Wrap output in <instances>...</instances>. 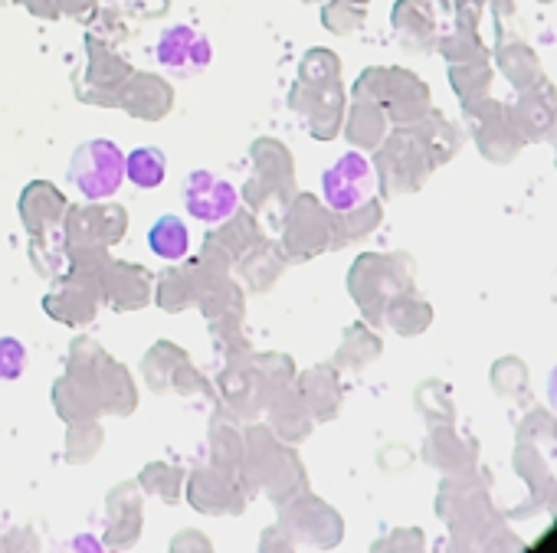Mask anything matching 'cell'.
<instances>
[{
  "mask_svg": "<svg viewBox=\"0 0 557 553\" xmlns=\"http://www.w3.org/2000/svg\"><path fill=\"white\" fill-rule=\"evenodd\" d=\"M154 56L171 76L187 79V76H197V73H203L210 66L213 50L197 30H190L184 24H174V27H168L161 34V40L154 47Z\"/></svg>",
  "mask_w": 557,
  "mask_h": 553,
  "instance_id": "3",
  "label": "cell"
},
{
  "mask_svg": "<svg viewBox=\"0 0 557 553\" xmlns=\"http://www.w3.org/2000/svg\"><path fill=\"white\" fill-rule=\"evenodd\" d=\"M374 167L364 154L348 151L342 154L325 174H322V197L332 210L338 213H351L358 206H364L374 197Z\"/></svg>",
  "mask_w": 557,
  "mask_h": 553,
  "instance_id": "2",
  "label": "cell"
},
{
  "mask_svg": "<svg viewBox=\"0 0 557 553\" xmlns=\"http://www.w3.org/2000/svg\"><path fill=\"white\" fill-rule=\"evenodd\" d=\"M70 180L89 200H106V197L119 193V187L125 180L122 148L109 138L79 144L70 158Z\"/></svg>",
  "mask_w": 557,
  "mask_h": 553,
  "instance_id": "1",
  "label": "cell"
},
{
  "mask_svg": "<svg viewBox=\"0 0 557 553\" xmlns=\"http://www.w3.org/2000/svg\"><path fill=\"white\" fill-rule=\"evenodd\" d=\"M0 553H11V550H8V546H0Z\"/></svg>",
  "mask_w": 557,
  "mask_h": 553,
  "instance_id": "13",
  "label": "cell"
},
{
  "mask_svg": "<svg viewBox=\"0 0 557 553\" xmlns=\"http://www.w3.org/2000/svg\"><path fill=\"white\" fill-rule=\"evenodd\" d=\"M236 187L210 171H190L184 177V206L194 219L203 223H220L236 210Z\"/></svg>",
  "mask_w": 557,
  "mask_h": 553,
  "instance_id": "4",
  "label": "cell"
},
{
  "mask_svg": "<svg viewBox=\"0 0 557 553\" xmlns=\"http://www.w3.org/2000/svg\"><path fill=\"white\" fill-rule=\"evenodd\" d=\"M141 533V498L132 485L119 488L109 501V530H106V543L112 550L132 546Z\"/></svg>",
  "mask_w": 557,
  "mask_h": 553,
  "instance_id": "5",
  "label": "cell"
},
{
  "mask_svg": "<svg viewBox=\"0 0 557 553\" xmlns=\"http://www.w3.org/2000/svg\"><path fill=\"white\" fill-rule=\"evenodd\" d=\"M125 177L141 187V190H154L164 184L168 177V158L161 148H135L128 158H125Z\"/></svg>",
  "mask_w": 557,
  "mask_h": 553,
  "instance_id": "8",
  "label": "cell"
},
{
  "mask_svg": "<svg viewBox=\"0 0 557 553\" xmlns=\"http://www.w3.org/2000/svg\"><path fill=\"white\" fill-rule=\"evenodd\" d=\"M148 246H151V252L161 255V259H171V262L184 259L187 249H190L187 223H184L181 216H171V213L161 216V219H154V226L148 229Z\"/></svg>",
  "mask_w": 557,
  "mask_h": 553,
  "instance_id": "6",
  "label": "cell"
},
{
  "mask_svg": "<svg viewBox=\"0 0 557 553\" xmlns=\"http://www.w3.org/2000/svg\"><path fill=\"white\" fill-rule=\"evenodd\" d=\"M332 517H338V514L322 507V504H296L293 511H286L283 527H286V533H293L299 540H309V543H319V546H332V540L322 533V520H332Z\"/></svg>",
  "mask_w": 557,
  "mask_h": 553,
  "instance_id": "7",
  "label": "cell"
},
{
  "mask_svg": "<svg viewBox=\"0 0 557 553\" xmlns=\"http://www.w3.org/2000/svg\"><path fill=\"white\" fill-rule=\"evenodd\" d=\"M550 403H554V410H557V367H554V374H550Z\"/></svg>",
  "mask_w": 557,
  "mask_h": 553,
  "instance_id": "12",
  "label": "cell"
},
{
  "mask_svg": "<svg viewBox=\"0 0 557 553\" xmlns=\"http://www.w3.org/2000/svg\"><path fill=\"white\" fill-rule=\"evenodd\" d=\"M27 351L17 338H0V380H17L24 374Z\"/></svg>",
  "mask_w": 557,
  "mask_h": 553,
  "instance_id": "9",
  "label": "cell"
},
{
  "mask_svg": "<svg viewBox=\"0 0 557 553\" xmlns=\"http://www.w3.org/2000/svg\"><path fill=\"white\" fill-rule=\"evenodd\" d=\"M60 553H102V546H99V540H96V537L83 533V537H76L70 546H63Z\"/></svg>",
  "mask_w": 557,
  "mask_h": 553,
  "instance_id": "11",
  "label": "cell"
},
{
  "mask_svg": "<svg viewBox=\"0 0 557 553\" xmlns=\"http://www.w3.org/2000/svg\"><path fill=\"white\" fill-rule=\"evenodd\" d=\"M171 553H213L210 543L200 533H181L171 546Z\"/></svg>",
  "mask_w": 557,
  "mask_h": 553,
  "instance_id": "10",
  "label": "cell"
}]
</instances>
